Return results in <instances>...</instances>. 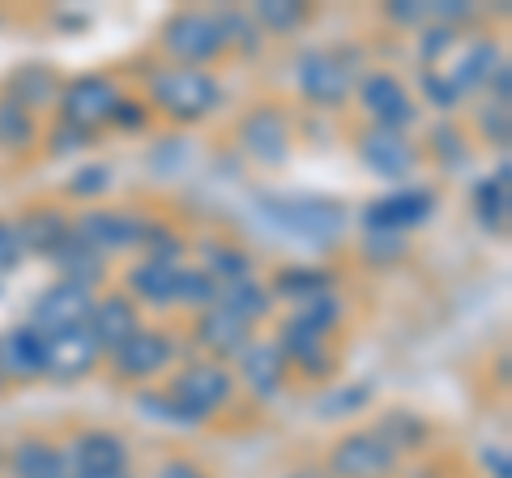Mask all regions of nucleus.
I'll use <instances>...</instances> for the list:
<instances>
[{"label":"nucleus","mask_w":512,"mask_h":478,"mask_svg":"<svg viewBox=\"0 0 512 478\" xmlns=\"http://www.w3.org/2000/svg\"><path fill=\"white\" fill-rule=\"evenodd\" d=\"M52 261L60 265L64 282H77V286H94L103 278V269H107V257H99V252L86 248L82 239H73V235H69V244H64Z\"/></svg>","instance_id":"27"},{"label":"nucleus","mask_w":512,"mask_h":478,"mask_svg":"<svg viewBox=\"0 0 512 478\" xmlns=\"http://www.w3.org/2000/svg\"><path fill=\"white\" fill-rule=\"evenodd\" d=\"M171 338L167 333H154V329H137L120 350H116V368L133 380H146L154 372H163L171 363Z\"/></svg>","instance_id":"17"},{"label":"nucleus","mask_w":512,"mask_h":478,"mask_svg":"<svg viewBox=\"0 0 512 478\" xmlns=\"http://www.w3.org/2000/svg\"><path fill=\"white\" fill-rule=\"evenodd\" d=\"M205 274H210L218 286L222 282H239V278H252V265L244 252H235V248H205Z\"/></svg>","instance_id":"33"},{"label":"nucleus","mask_w":512,"mask_h":478,"mask_svg":"<svg viewBox=\"0 0 512 478\" xmlns=\"http://www.w3.org/2000/svg\"><path fill=\"white\" fill-rule=\"evenodd\" d=\"M175 299H180V304H197V308H214L218 282L205 274V269H180V274H175Z\"/></svg>","instance_id":"32"},{"label":"nucleus","mask_w":512,"mask_h":478,"mask_svg":"<svg viewBox=\"0 0 512 478\" xmlns=\"http://www.w3.org/2000/svg\"><path fill=\"white\" fill-rule=\"evenodd\" d=\"M431 214H436V193H431V188H397V193L367 205L363 222H367V231L402 235L406 227H423Z\"/></svg>","instance_id":"10"},{"label":"nucleus","mask_w":512,"mask_h":478,"mask_svg":"<svg viewBox=\"0 0 512 478\" xmlns=\"http://www.w3.org/2000/svg\"><path fill=\"white\" fill-rule=\"evenodd\" d=\"M448 47H453V26H431V30H423V60L431 65V60H440Z\"/></svg>","instance_id":"40"},{"label":"nucleus","mask_w":512,"mask_h":478,"mask_svg":"<svg viewBox=\"0 0 512 478\" xmlns=\"http://www.w3.org/2000/svg\"><path fill=\"white\" fill-rule=\"evenodd\" d=\"M282 350V359H291L299 363L303 372H312V376H325L329 372V355H325V338L320 333H308V329H299L286 321L282 325V342H274Z\"/></svg>","instance_id":"24"},{"label":"nucleus","mask_w":512,"mask_h":478,"mask_svg":"<svg viewBox=\"0 0 512 478\" xmlns=\"http://www.w3.org/2000/svg\"><path fill=\"white\" fill-rule=\"evenodd\" d=\"M483 466L495 474V478H512V466H508V453L500 449V444H491V449H483Z\"/></svg>","instance_id":"44"},{"label":"nucleus","mask_w":512,"mask_h":478,"mask_svg":"<svg viewBox=\"0 0 512 478\" xmlns=\"http://www.w3.org/2000/svg\"><path fill=\"white\" fill-rule=\"evenodd\" d=\"M261 205L265 222H274L278 231L295 235V239H308V244L325 248V244H338L346 235V210L342 201L333 197H312V193H265L256 197Z\"/></svg>","instance_id":"1"},{"label":"nucleus","mask_w":512,"mask_h":478,"mask_svg":"<svg viewBox=\"0 0 512 478\" xmlns=\"http://www.w3.org/2000/svg\"><path fill=\"white\" fill-rule=\"evenodd\" d=\"M402 252H406V239L393 235V231H367V239H363L367 261H397Z\"/></svg>","instance_id":"38"},{"label":"nucleus","mask_w":512,"mask_h":478,"mask_svg":"<svg viewBox=\"0 0 512 478\" xmlns=\"http://www.w3.org/2000/svg\"><path fill=\"white\" fill-rule=\"evenodd\" d=\"M239 141H244V150L265 167H278V163H286V154H291V129H286V116L274 107L248 111L244 124H239Z\"/></svg>","instance_id":"13"},{"label":"nucleus","mask_w":512,"mask_h":478,"mask_svg":"<svg viewBox=\"0 0 512 478\" xmlns=\"http://www.w3.org/2000/svg\"><path fill=\"white\" fill-rule=\"evenodd\" d=\"M338 321H342V304L333 299V291L308 299V304H299V312L291 316V325L308 329V333H320V338H325V329H333Z\"/></svg>","instance_id":"30"},{"label":"nucleus","mask_w":512,"mask_h":478,"mask_svg":"<svg viewBox=\"0 0 512 478\" xmlns=\"http://www.w3.org/2000/svg\"><path fill=\"white\" fill-rule=\"evenodd\" d=\"M90 312H94V295H90V286H77V282H56V286H47V291L35 299V308H30V329H39L43 338L47 333H64V329H86L90 321Z\"/></svg>","instance_id":"4"},{"label":"nucleus","mask_w":512,"mask_h":478,"mask_svg":"<svg viewBox=\"0 0 512 478\" xmlns=\"http://www.w3.org/2000/svg\"><path fill=\"white\" fill-rule=\"evenodd\" d=\"M35 376H43V333L30 325L0 333V380H35Z\"/></svg>","instance_id":"16"},{"label":"nucleus","mask_w":512,"mask_h":478,"mask_svg":"<svg viewBox=\"0 0 512 478\" xmlns=\"http://www.w3.org/2000/svg\"><path fill=\"white\" fill-rule=\"evenodd\" d=\"M107 184H111V180H107V167H86V171H77V180H73L69 188H73L77 197H82V193H103Z\"/></svg>","instance_id":"41"},{"label":"nucleus","mask_w":512,"mask_h":478,"mask_svg":"<svg viewBox=\"0 0 512 478\" xmlns=\"http://www.w3.org/2000/svg\"><path fill=\"white\" fill-rule=\"evenodd\" d=\"M483 129L495 137V141H500V146H504V141H508V107H500V103H495V116H491V111H487V116H483Z\"/></svg>","instance_id":"43"},{"label":"nucleus","mask_w":512,"mask_h":478,"mask_svg":"<svg viewBox=\"0 0 512 478\" xmlns=\"http://www.w3.org/2000/svg\"><path fill=\"white\" fill-rule=\"evenodd\" d=\"M116 111H120V94L107 77H77L60 99L64 124H73V129H82V133H94L99 124H111Z\"/></svg>","instance_id":"5"},{"label":"nucleus","mask_w":512,"mask_h":478,"mask_svg":"<svg viewBox=\"0 0 512 478\" xmlns=\"http://www.w3.org/2000/svg\"><path fill=\"white\" fill-rule=\"evenodd\" d=\"M86 329L94 333V342H99V350H120V346H124V342L141 329V325H137V308H133V299H120V295H111V299H94V312H90Z\"/></svg>","instance_id":"18"},{"label":"nucleus","mask_w":512,"mask_h":478,"mask_svg":"<svg viewBox=\"0 0 512 478\" xmlns=\"http://www.w3.org/2000/svg\"><path fill=\"white\" fill-rule=\"evenodd\" d=\"M252 18L265 22L269 30H295L303 22V5H295V0H256Z\"/></svg>","instance_id":"36"},{"label":"nucleus","mask_w":512,"mask_h":478,"mask_svg":"<svg viewBox=\"0 0 512 478\" xmlns=\"http://www.w3.org/2000/svg\"><path fill=\"white\" fill-rule=\"evenodd\" d=\"M0 385H5V380H0Z\"/></svg>","instance_id":"49"},{"label":"nucleus","mask_w":512,"mask_h":478,"mask_svg":"<svg viewBox=\"0 0 512 478\" xmlns=\"http://www.w3.org/2000/svg\"><path fill=\"white\" fill-rule=\"evenodd\" d=\"M64 461L77 474H124L128 466V444L116 432H86L69 444Z\"/></svg>","instance_id":"15"},{"label":"nucleus","mask_w":512,"mask_h":478,"mask_svg":"<svg viewBox=\"0 0 512 478\" xmlns=\"http://www.w3.org/2000/svg\"><path fill=\"white\" fill-rule=\"evenodd\" d=\"M214 304H222L227 312H235L239 321H261V316L269 312V304H274V295L265 291V286H256V278H239V282H222L218 286V299Z\"/></svg>","instance_id":"26"},{"label":"nucleus","mask_w":512,"mask_h":478,"mask_svg":"<svg viewBox=\"0 0 512 478\" xmlns=\"http://www.w3.org/2000/svg\"><path fill=\"white\" fill-rule=\"evenodd\" d=\"M69 235H73V227L56 210H35V214H26L18 222L22 248L26 252H39V257H56V252L69 244Z\"/></svg>","instance_id":"21"},{"label":"nucleus","mask_w":512,"mask_h":478,"mask_svg":"<svg viewBox=\"0 0 512 478\" xmlns=\"http://www.w3.org/2000/svg\"><path fill=\"white\" fill-rule=\"evenodd\" d=\"M248 338H252V325L248 321H239L235 312H227L222 304H214V308H205L201 312V321H197V342L210 350V355H239V350L248 346Z\"/></svg>","instance_id":"19"},{"label":"nucleus","mask_w":512,"mask_h":478,"mask_svg":"<svg viewBox=\"0 0 512 478\" xmlns=\"http://www.w3.org/2000/svg\"><path fill=\"white\" fill-rule=\"evenodd\" d=\"M367 397L372 389L367 385H350V389H333L316 402V414H325V419H346V414H359V406H367Z\"/></svg>","instance_id":"35"},{"label":"nucleus","mask_w":512,"mask_h":478,"mask_svg":"<svg viewBox=\"0 0 512 478\" xmlns=\"http://www.w3.org/2000/svg\"><path fill=\"white\" fill-rule=\"evenodd\" d=\"M359 99L367 107V116L376 120V129H397L402 133L406 124L414 120V103L406 86L397 82L393 73H367L359 82Z\"/></svg>","instance_id":"14"},{"label":"nucleus","mask_w":512,"mask_h":478,"mask_svg":"<svg viewBox=\"0 0 512 478\" xmlns=\"http://www.w3.org/2000/svg\"><path fill=\"white\" fill-rule=\"evenodd\" d=\"M495 69H500V52H495V43H470L466 56L457 60V69L444 73V82L453 86V94L461 99V94H470V90H478L483 82H491Z\"/></svg>","instance_id":"22"},{"label":"nucleus","mask_w":512,"mask_h":478,"mask_svg":"<svg viewBox=\"0 0 512 478\" xmlns=\"http://www.w3.org/2000/svg\"><path fill=\"white\" fill-rule=\"evenodd\" d=\"M167 393L205 423L231 397V376H227V368H218V363H188V368L171 380Z\"/></svg>","instance_id":"6"},{"label":"nucleus","mask_w":512,"mask_h":478,"mask_svg":"<svg viewBox=\"0 0 512 478\" xmlns=\"http://www.w3.org/2000/svg\"><path fill=\"white\" fill-rule=\"evenodd\" d=\"M163 43L175 60H184V69H197L227 47V30H222V18H214V13L192 9V13H175L167 22Z\"/></svg>","instance_id":"3"},{"label":"nucleus","mask_w":512,"mask_h":478,"mask_svg":"<svg viewBox=\"0 0 512 478\" xmlns=\"http://www.w3.org/2000/svg\"><path fill=\"white\" fill-rule=\"evenodd\" d=\"M116 120H124V124H133V129H137V124H141V111H137V103H124V99H120Z\"/></svg>","instance_id":"47"},{"label":"nucleus","mask_w":512,"mask_h":478,"mask_svg":"<svg viewBox=\"0 0 512 478\" xmlns=\"http://www.w3.org/2000/svg\"><path fill=\"white\" fill-rule=\"evenodd\" d=\"M82 146H90V133L73 129V124H64V129L56 133V150H60V154H64V150H82Z\"/></svg>","instance_id":"45"},{"label":"nucleus","mask_w":512,"mask_h":478,"mask_svg":"<svg viewBox=\"0 0 512 478\" xmlns=\"http://www.w3.org/2000/svg\"><path fill=\"white\" fill-rule=\"evenodd\" d=\"M333 274H320V269H282L278 274V291L291 295L295 304H308L316 295H329Z\"/></svg>","instance_id":"29"},{"label":"nucleus","mask_w":512,"mask_h":478,"mask_svg":"<svg viewBox=\"0 0 512 478\" xmlns=\"http://www.w3.org/2000/svg\"><path fill=\"white\" fill-rule=\"evenodd\" d=\"M99 342L90 329H64V333H47L43 338V376L52 380H77L94 372L99 363Z\"/></svg>","instance_id":"8"},{"label":"nucleus","mask_w":512,"mask_h":478,"mask_svg":"<svg viewBox=\"0 0 512 478\" xmlns=\"http://www.w3.org/2000/svg\"><path fill=\"white\" fill-rule=\"evenodd\" d=\"M30 141H35V120H30V111L18 103H0V146L22 150Z\"/></svg>","instance_id":"31"},{"label":"nucleus","mask_w":512,"mask_h":478,"mask_svg":"<svg viewBox=\"0 0 512 478\" xmlns=\"http://www.w3.org/2000/svg\"><path fill=\"white\" fill-rule=\"evenodd\" d=\"M295 77H299L303 99L316 103V107H342L350 99V90H355V82H350V69L342 65L338 56H329V52H303Z\"/></svg>","instance_id":"9"},{"label":"nucleus","mask_w":512,"mask_h":478,"mask_svg":"<svg viewBox=\"0 0 512 478\" xmlns=\"http://www.w3.org/2000/svg\"><path fill=\"white\" fill-rule=\"evenodd\" d=\"M73 478H128V474H73Z\"/></svg>","instance_id":"48"},{"label":"nucleus","mask_w":512,"mask_h":478,"mask_svg":"<svg viewBox=\"0 0 512 478\" xmlns=\"http://www.w3.org/2000/svg\"><path fill=\"white\" fill-rule=\"evenodd\" d=\"M141 222L137 214H124V210H86L82 218L73 222V239H82L86 248H94L99 257L107 252H124L141 244Z\"/></svg>","instance_id":"11"},{"label":"nucleus","mask_w":512,"mask_h":478,"mask_svg":"<svg viewBox=\"0 0 512 478\" xmlns=\"http://www.w3.org/2000/svg\"><path fill=\"white\" fill-rule=\"evenodd\" d=\"M359 158H363V167L372 175H380V180H393V184H402L406 175L419 167V154H414L406 133L376 129V124L359 137Z\"/></svg>","instance_id":"12"},{"label":"nucleus","mask_w":512,"mask_h":478,"mask_svg":"<svg viewBox=\"0 0 512 478\" xmlns=\"http://www.w3.org/2000/svg\"><path fill=\"white\" fill-rule=\"evenodd\" d=\"M329 466L338 478H389L397 466V453L380 432H355L333 449Z\"/></svg>","instance_id":"7"},{"label":"nucleus","mask_w":512,"mask_h":478,"mask_svg":"<svg viewBox=\"0 0 512 478\" xmlns=\"http://www.w3.org/2000/svg\"><path fill=\"white\" fill-rule=\"evenodd\" d=\"M137 406L150 414V419H158V423H171V427H192V423H201L197 414H188L180 402H175L171 393H141L137 397Z\"/></svg>","instance_id":"34"},{"label":"nucleus","mask_w":512,"mask_h":478,"mask_svg":"<svg viewBox=\"0 0 512 478\" xmlns=\"http://www.w3.org/2000/svg\"><path fill=\"white\" fill-rule=\"evenodd\" d=\"M154 103L175 120H201L222 103V86L201 69H163L150 82Z\"/></svg>","instance_id":"2"},{"label":"nucleus","mask_w":512,"mask_h":478,"mask_svg":"<svg viewBox=\"0 0 512 478\" xmlns=\"http://www.w3.org/2000/svg\"><path fill=\"white\" fill-rule=\"evenodd\" d=\"M175 274L180 269L167 261H141L128 269V291L146 304H175Z\"/></svg>","instance_id":"25"},{"label":"nucleus","mask_w":512,"mask_h":478,"mask_svg":"<svg viewBox=\"0 0 512 478\" xmlns=\"http://www.w3.org/2000/svg\"><path fill=\"white\" fill-rule=\"evenodd\" d=\"M389 18L393 22H427V5L423 0H397V5H389Z\"/></svg>","instance_id":"42"},{"label":"nucleus","mask_w":512,"mask_h":478,"mask_svg":"<svg viewBox=\"0 0 512 478\" xmlns=\"http://www.w3.org/2000/svg\"><path fill=\"white\" fill-rule=\"evenodd\" d=\"M474 205H478V218H483L487 227H504L508 222V163H500V175H495V180L478 184Z\"/></svg>","instance_id":"28"},{"label":"nucleus","mask_w":512,"mask_h":478,"mask_svg":"<svg viewBox=\"0 0 512 478\" xmlns=\"http://www.w3.org/2000/svg\"><path fill=\"white\" fill-rule=\"evenodd\" d=\"M141 244L150 248L146 261H167V265H175V257H180V239H175L167 227H154V222H146V227H141Z\"/></svg>","instance_id":"37"},{"label":"nucleus","mask_w":512,"mask_h":478,"mask_svg":"<svg viewBox=\"0 0 512 478\" xmlns=\"http://www.w3.org/2000/svg\"><path fill=\"white\" fill-rule=\"evenodd\" d=\"M22 257H26V248L18 239V227H13V222H0V274L13 265H22Z\"/></svg>","instance_id":"39"},{"label":"nucleus","mask_w":512,"mask_h":478,"mask_svg":"<svg viewBox=\"0 0 512 478\" xmlns=\"http://www.w3.org/2000/svg\"><path fill=\"white\" fill-rule=\"evenodd\" d=\"M239 368H244V385L256 397H278L286 380V359L274 342H248L239 350Z\"/></svg>","instance_id":"20"},{"label":"nucleus","mask_w":512,"mask_h":478,"mask_svg":"<svg viewBox=\"0 0 512 478\" xmlns=\"http://www.w3.org/2000/svg\"><path fill=\"white\" fill-rule=\"evenodd\" d=\"M13 478H69V461H64L56 444L22 440L13 449Z\"/></svg>","instance_id":"23"},{"label":"nucleus","mask_w":512,"mask_h":478,"mask_svg":"<svg viewBox=\"0 0 512 478\" xmlns=\"http://www.w3.org/2000/svg\"><path fill=\"white\" fill-rule=\"evenodd\" d=\"M158 478H205V474L192 466V461H167V466L158 470Z\"/></svg>","instance_id":"46"}]
</instances>
